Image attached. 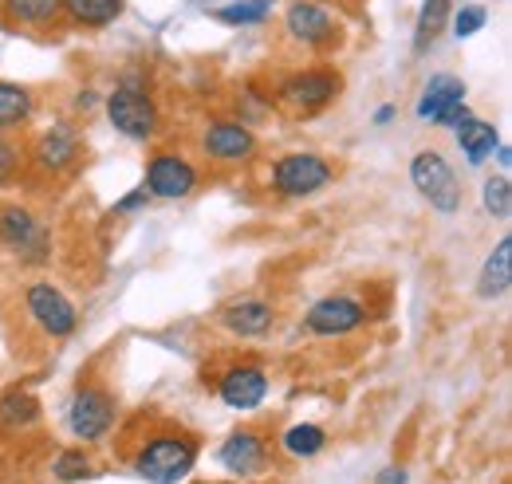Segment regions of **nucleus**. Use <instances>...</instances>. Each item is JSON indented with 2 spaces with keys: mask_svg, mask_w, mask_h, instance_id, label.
I'll list each match as a JSON object with an SVG mask.
<instances>
[{
  "mask_svg": "<svg viewBox=\"0 0 512 484\" xmlns=\"http://www.w3.org/2000/svg\"><path fill=\"white\" fill-rule=\"evenodd\" d=\"M197 465V441L186 433H154L134 453V473L150 484L186 481Z\"/></svg>",
  "mask_w": 512,
  "mask_h": 484,
  "instance_id": "obj_1",
  "label": "nucleus"
},
{
  "mask_svg": "<svg viewBox=\"0 0 512 484\" xmlns=\"http://www.w3.org/2000/svg\"><path fill=\"white\" fill-rule=\"evenodd\" d=\"M107 119L119 134H127L134 142H146L158 134V103L138 71H127L107 95Z\"/></svg>",
  "mask_w": 512,
  "mask_h": 484,
  "instance_id": "obj_2",
  "label": "nucleus"
},
{
  "mask_svg": "<svg viewBox=\"0 0 512 484\" xmlns=\"http://www.w3.org/2000/svg\"><path fill=\"white\" fill-rule=\"evenodd\" d=\"M0 248L24 268H40L52 260V233L28 205L8 201L0 205Z\"/></svg>",
  "mask_w": 512,
  "mask_h": 484,
  "instance_id": "obj_3",
  "label": "nucleus"
},
{
  "mask_svg": "<svg viewBox=\"0 0 512 484\" xmlns=\"http://www.w3.org/2000/svg\"><path fill=\"white\" fill-rule=\"evenodd\" d=\"M343 91V79L327 67H304V71H292L280 79L276 87V99L292 111V115H316L323 107H331Z\"/></svg>",
  "mask_w": 512,
  "mask_h": 484,
  "instance_id": "obj_4",
  "label": "nucleus"
},
{
  "mask_svg": "<svg viewBox=\"0 0 512 484\" xmlns=\"http://www.w3.org/2000/svg\"><path fill=\"white\" fill-rule=\"evenodd\" d=\"M331 166L327 158L316 154V150H292L284 158L272 162V174H268V185L280 193V197H316L320 189L331 185Z\"/></svg>",
  "mask_w": 512,
  "mask_h": 484,
  "instance_id": "obj_5",
  "label": "nucleus"
},
{
  "mask_svg": "<svg viewBox=\"0 0 512 484\" xmlns=\"http://www.w3.org/2000/svg\"><path fill=\"white\" fill-rule=\"evenodd\" d=\"M284 32H288V40H296V44H304L312 52H323V48L339 44L343 20L320 0H292L284 8Z\"/></svg>",
  "mask_w": 512,
  "mask_h": 484,
  "instance_id": "obj_6",
  "label": "nucleus"
},
{
  "mask_svg": "<svg viewBox=\"0 0 512 484\" xmlns=\"http://www.w3.org/2000/svg\"><path fill=\"white\" fill-rule=\"evenodd\" d=\"M410 182H414V189L430 201V209H438V213H446V217L461 209V182H457L453 166H449L438 150H418V154H414V162H410Z\"/></svg>",
  "mask_w": 512,
  "mask_h": 484,
  "instance_id": "obj_7",
  "label": "nucleus"
},
{
  "mask_svg": "<svg viewBox=\"0 0 512 484\" xmlns=\"http://www.w3.org/2000/svg\"><path fill=\"white\" fill-rule=\"evenodd\" d=\"M115 398L95 386V382H83L75 386V394L67 398V429L79 437V441H103L115 425Z\"/></svg>",
  "mask_w": 512,
  "mask_h": 484,
  "instance_id": "obj_8",
  "label": "nucleus"
},
{
  "mask_svg": "<svg viewBox=\"0 0 512 484\" xmlns=\"http://www.w3.org/2000/svg\"><path fill=\"white\" fill-rule=\"evenodd\" d=\"M24 307H28V319H32L48 339H67V335H75V327H79V311H75V303L67 300L52 280H36V284H28Z\"/></svg>",
  "mask_w": 512,
  "mask_h": 484,
  "instance_id": "obj_9",
  "label": "nucleus"
},
{
  "mask_svg": "<svg viewBox=\"0 0 512 484\" xmlns=\"http://www.w3.org/2000/svg\"><path fill=\"white\" fill-rule=\"evenodd\" d=\"M367 315H371L367 303L355 300V296H323V300L308 307L304 327L312 335H320V339H343V335L359 331L367 323Z\"/></svg>",
  "mask_w": 512,
  "mask_h": 484,
  "instance_id": "obj_10",
  "label": "nucleus"
},
{
  "mask_svg": "<svg viewBox=\"0 0 512 484\" xmlns=\"http://www.w3.org/2000/svg\"><path fill=\"white\" fill-rule=\"evenodd\" d=\"M197 189V166L174 150H158L146 162V193L162 201H182Z\"/></svg>",
  "mask_w": 512,
  "mask_h": 484,
  "instance_id": "obj_11",
  "label": "nucleus"
},
{
  "mask_svg": "<svg viewBox=\"0 0 512 484\" xmlns=\"http://www.w3.org/2000/svg\"><path fill=\"white\" fill-rule=\"evenodd\" d=\"M201 150L213 162L237 166V162H249L256 154V134L241 119H217L201 130Z\"/></svg>",
  "mask_w": 512,
  "mask_h": 484,
  "instance_id": "obj_12",
  "label": "nucleus"
},
{
  "mask_svg": "<svg viewBox=\"0 0 512 484\" xmlns=\"http://www.w3.org/2000/svg\"><path fill=\"white\" fill-rule=\"evenodd\" d=\"M79 154H83V142H79V130H75L71 122L48 126V130L36 138V146H32L36 170H44V174H52V178L67 174V170L79 162Z\"/></svg>",
  "mask_w": 512,
  "mask_h": 484,
  "instance_id": "obj_13",
  "label": "nucleus"
},
{
  "mask_svg": "<svg viewBox=\"0 0 512 484\" xmlns=\"http://www.w3.org/2000/svg\"><path fill=\"white\" fill-rule=\"evenodd\" d=\"M217 394L229 410H256L264 398H268V374L253 363H241V366H229L217 382Z\"/></svg>",
  "mask_w": 512,
  "mask_h": 484,
  "instance_id": "obj_14",
  "label": "nucleus"
},
{
  "mask_svg": "<svg viewBox=\"0 0 512 484\" xmlns=\"http://www.w3.org/2000/svg\"><path fill=\"white\" fill-rule=\"evenodd\" d=\"M272 323H276V307L260 296H241L221 307V327L237 339H260L272 331Z\"/></svg>",
  "mask_w": 512,
  "mask_h": 484,
  "instance_id": "obj_15",
  "label": "nucleus"
},
{
  "mask_svg": "<svg viewBox=\"0 0 512 484\" xmlns=\"http://www.w3.org/2000/svg\"><path fill=\"white\" fill-rule=\"evenodd\" d=\"M264 453H268V445H264V437H260L256 429H237V433L225 437L217 461H221L233 477H253L256 469L264 465Z\"/></svg>",
  "mask_w": 512,
  "mask_h": 484,
  "instance_id": "obj_16",
  "label": "nucleus"
},
{
  "mask_svg": "<svg viewBox=\"0 0 512 484\" xmlns=\"http://www.w3.org/2000/svg\"><path fill=\"white\" fill-rule=\"evenodd\" d=\"M461 103H465V83L449 71H438V75H430V83L418 95V119L438 126V119L453 107H461Z\"/></svg>",
  "mask_w": 512,
  "mask_h": 484,
  "instance_id": "obj_17",
  "label": "nucleus"
},
{
  "mask_svg": "<svg viewBox=\"0 0 512 484\" xmlns=\"http://www.w3.org/2000/svg\"><path fill=\"white\" fill-rule=\"evenodd\" d=\"M509 288H512V241L501 237L497 248L489 252V260L481 264L477 296H481V300H501V296H509Z\"/></svg>",
  "mask_w": 512,
  "mask_h": 484,
  "instance_id": "obj_18",
  "label": "nucleus"
},
{
  "mask_svg": "<svg viewBox=\"0 0 512 484\" xmlns=\"http://www.w3.org/2000/svg\"><path fill=\"white\" fill-rule=\"evenodd\" d=\"M453 134H457V146H461V154H465L469 166H485L493 158V150L501 146L497 126L485 119H465Z\"/></svg>",
  "mask_w": 512,
  "mask_h": 484,
  "instance_id": "obj_19",
  "label": "nucleus"
},
{
  "mask_svg": "<svg viewBox=\"0 0 512 484\" xmlns=\"http://www.w3.org/2000/svg\"><path fill=\"white\" fill-rule=\"evenodd\" d=\"M123 8H127V0H64V16L75 28H87V32L111 28L123 16Z\"/></svg>",
  "mask_w": 512,
  "mask_h": 484,
  "instance_id": "obj_20",
  "label": "nucleus"
},
{
  "mask_svg": "<svg viewBox=\"0 0 512 484\" xmlns=\"http://www.w3.org/2000/svg\"><path fill=\"white\" fill-rule=\"evenodd\" d=\"M0 8L16 28H52L64 16V0H0Z\"/></svg>",
  "mask_w": 512,
  "mask_h": 484,
  "instance_id": "obj_21",
  "label": "nucleus"
},
{
  "mask_svg": "<svg viewBox=\"0 0 512 484\" xmlns=\"http://www.w3.org/2000/svg\"><path fill=\"white\" fill-rule=\"evenodd\" d=\"M32 111H36L32 91H28V87H20V83L0 79V134H4V130L24 126V122L32 119Z\"/></svg>",
  "mask_w": 512,
  "mask_h": 484,
  "instance_id": "obj_22",
  "label": "nucleus"
},
{
  "mask_svg": "<svg viewBox=\"0 0 512 484\" xmlns=\"http://www.w3.org/2000/svg\"><path fill=\"white\" fill-rule=\"evenodd\" d=\"M36 422H40V402L28 390L12 386V390L0 394V425L4 429H28Z\"/></svg>",
  "mask_w": 512,
  "mask_h": 484,
  "instance_id": "obj_23",
  "label": "nucleus"
},
{
  "mask_svg": "<svg viewBox=\"0 0 512 484\" xmlns=\"http://www.w3.org/2000/svg\"><path fill=\"white\" fill-rule=\"evenodd\" d=\"M446 20H449V0H426V4H422L418 24H414V52H418V56H426V52L438 44Z\"/></svg>",
  "mask_w": 512,
  "mask_h": 484,
  "instance_id": "obj_24",
  "label": "nucleus"
},
{
  "mask_svg": "<svg viewBox=\"0 0 512 484\" xmlns=\"http://www.w3.org/2000/svg\"><path fill=\"white\" fill-rule=\"evenodd\" d=\"M268 16H272V0H229L213 8V20L229 28H253V24H264Z\"/></svg>",
  "mask_w": 512,
  "mask_h": 484,
  "instance_id": "obj_25",
  "label": "nucleus"
},
{
  "mask_svg": "<svg viewBox=\"0 0 512 484\" xmlns=\"http://www.w3.org/2000/svg\"><path fill=\"white\" fill-rule=\"evenodd\" d=\"M323 445H327V429L323 425H292L284 437H280V449L288 453V457H316V453H323Z\"/></svg>",
  "mask_w": 512,
  "mask_h": 484,
  "instance_id": "obj_26",
  "label": "nucleus"
},
{
  "mask_svg": "<svg viewBox=\"0 0 512 484\" xmlns=\"http://www.w3.org/2000/svg\"><path fill=\"white\" fill-rule=\"evenodd\" d=\"M52 473L64 484H75V481H87V477L95 473V465H91V457H87L83 449H64V453H56Z\"/></svg>",
  "mask_w": 512,
  "mask_h": 484,
  "instance_id": "obj_27",
  "label": "nucleus"
},
{
  "mask_svg": "<svg viewBox=\"0 0 512 484\" xmlns=\"http://www.w3.org/2000/svg\"><path fill=\"white\" fill-rule=\"evenodd\" d=\"M481 201H485V209L497 221H505L512 213V182L509 178H489V182L481 185Z\"/></svg>",
  "mask_w": 512,
  "mask_h": 484,
  "instance_id": "obj_28",
  "label": "nucleus"
},
{
  "mask_svg": "<svg viewBox=\"0 0 512 484\" xmlns=\"http://www.w3.org/2000/svg\"><path fill=\"white\" fill-rule=\"evenodd\" d=\"M485 20H489V12H485L481 4H461V8L453 12V36H457V40H469V36H477V32L485 28Z\"/></svg>",
  "mask_w": 512,
  "mask_h": 484,
  "instance_id": "obj_29",
  "label": "nucleus"
},
{
  "mask_svg": "<svg viewBox=\"0 0 512 484\" xmlns=\"http://www.w3.org/2000/svg\"><path fill=\"white\" fill-rule=\"evenodd\" d=\"M20 166H24V150H20L12 138H4V134H0V189L16 182Z\"/></svg>",
  "mask_w": 512,
  "mask_h": 484,
  "instance_id": "obj_30",
  "label": "nucleus"
},
{
  "mask_svg": "<svg viewBox=\"0 0 512 484\" xmlns=\"http://www.w3.org/2000/svg\"><path fill=\"white\" fill-rule=\"evenodd\" d=\"M146 205H150V193H146V185H142V189L127 193V197H123V201H119L111 213H115V217H123V213H138V209H146Z\"/></svg>",
  "mask_w": 512,
  "mask_h": 484,
  "instance_id": "obj_31",
  "label": "nucleus"
},
{
  "mask_svg": "<svg viewBox=\"0 0 512 484\" xmlns=\"http://www.w3.org/2000/svg\"><path fill=\"white\" fill-rule=\"evenodd\" d=\"M410 477H406V469L402 465H390V469H383L379 477H375V484H406Z\"/></svg>",
  "mask_w": 512,
  "mask_h": 484,
  "instance_id": "obj_32",
  "label": "nucleus"
},
{
  "mask_svg": "<svg viewBox=\"0 0 512 484\" xmlns=\"http://www.w3.org/2000/svg\"><path fill=\"white\" fill-rule=\"evenodd\" d=\"M75 107H83V111H87V107H95V91H79V99H75Z\"/></svg>",
  "mask_w": 512,
  "mask_h": 484,
  "instance_id": "obj_33",
  "label": "nucleus"
},
{
  "mask_svg": "<svg viewBox=\"0 0 512 484\" xmlns=\"http://www.w3.org/2000/svg\"><path fill=\"white\" fill-rule=\"evenodd\" d=\"M493 154H497V162H501V166H505V170H509V166H512V150H509V146H497V150H493Z\"/></svg>",
  "mask_w": 512,
  "mask_h": 484,
  "instance_id": "obj_34",
  "label": "nucleus"
},
{
  "mask_svg": "<svg viewBox=\"0 0 512 484\" xmlns=\"http://www.w3.org/2000/svg\"><path fill=\"white\" fill-rule=\"evenodd\" d=\"M390 119H394V107H379V111H375V122H379V126H386Z\"/></svg>",
  "mask_w": 512,
  "mask_h": 484,
  "instance_id": "obj_35",
  "label": "nucleus"
}]
</instances>
